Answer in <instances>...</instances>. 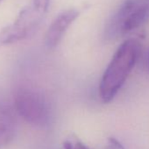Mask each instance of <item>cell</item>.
<instances>
[{
    "mask_svg": "<svg viewBox=\"0 0 149 149\" xmlns=\"http://www.w3.org/2000/svg\"><path fill=\"white\" fill-rule=\"evenodd\" d=\"M149 21V0H123L107 19L104 38L115 41Z\"/></svg>",
    "mask_w": 149,
    "mask_h": 149,
    "instance_id": "2",
    "label": "cell"
},
{
    "mask_svg": "<svg viewBox=\"0 0 149 149\" xmlns=\"http://www.w3.org/2000/svg\"><path fill=\"white\" fill-rule=\"evenodd\" d=\"M16 117L14 109L5 101H0V148L6 146L16 132Z\"/></svg>",
    "mask_w": 149,
    "mask_h": 149,
    "instance_id": "6",
    "label": "cell"
},
{
    "mask_svg": "<svg viewBox=\"0 0 149 149\" xmlns=\"http://www.w3.org/2000/svg\"><path fill=\"white\" fill-rule=\"evenodd\" d=\"M106 149H125L124 146L115 138L110 137L107 140Z\"/></svg>",
    "mask_w": 149,
    "mask_h": 149,
    "instance_id": "8",
    "label": "cell"
},
{
    "mask_svg": "<svg viewBox=\"0 0 149 149\" xmlns=\"http://www.w3.org/2000/svg\"><path fill=\"white\" fill-rule=\"evenodd\" d=\"M1 1H2V0H0V2H1Z\"/></svg>",
    "mask_w": 149,
    "mask_h": 149,
    "instance_id": "9",
    "label": "cell"
},
{
    "mask_svg": "<svg viewBox=\"0 0 149 149\" xmlns=\"http://www.w3.org/2000/svg\"><path fill=\"white\" fill-rule=\"evenodd\" d=\"M81 11L77 8H68L61 12L54 18L44 38V43L48 49H54L60 44L65 33L77 19Z\"/></svg>",
    "mask_w": 149,
    "mask_h": 149,
    "instance_id": "5",
    "label": "cell"
},
{
    "mask_svg": "<svg viewBox=\"0 0 149 149\" xmlns=\"http://www.w3.org/2000/svg\"><path fill=\"white\" fill-rule=\"evenodd\" d=\"M17 113L27 123L39 127H46L51 120L50 104L46 96L32 86H20L13 95Z\"/></svg>",
    "mask_w": 149,
    "mask_h": 149,
    "instance_id": "3",
    "label": "cell"
},
{
    "mask_svg": "<svg viewBox=\"0 0 149 149\" xmlns=\"http://www.w3.org/2000/svg\"><path fill=\"white\" fill-rule=\"evenodd\" d=\"M63 147L64 149H90L76 134H69L65 139Z\"/></svg>",
    "mask_w": 149,
    "mask_h": 149,
    "instance_id": "7",
    "label": "cell"
},
{
    "mask_svg": "<svg viewBox=\"0 0 149 149\" xmlns=\"http://www.w3.org/2000/svg\"><path fill=\"white\" fill-rule=\"evenodd\" d=\"M141 49L137 39L125 40L116 50L99 84V96L103 103L113 100L134 68Z\"/></svg>",
    "mask_w": 149,
    "mask_h": 149,
    "instance_id": "1",
    "label": "cell"
},
{
    "mask_svg": "<svg viewBox=\"0 0 149 149\" xmlns=\"http://www.w3.org/2000/svg\"><path fill=\"white\" fill-rule=\"evenodd\" d=\"M47 12L33 2L20 10L16 19L0 30V45H10L33 36L40 27Z\"/></svg>",
    "mask_w": 149,
    "mask_h": 149,
    "instance_id": "4",
    "label": "cell"
}]
</instances>
